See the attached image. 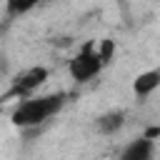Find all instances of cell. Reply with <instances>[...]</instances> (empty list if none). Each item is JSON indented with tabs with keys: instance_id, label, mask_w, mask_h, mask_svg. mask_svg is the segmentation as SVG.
<instances>
[{
	"instance_id": "1",
	"label": "cell",
	"mask_w": 160,
	"mask_h": 160,
	"mask_svg": "<svg viewBox=\"0 0 160 160\" xmlns=\"http://www.w3.org/2000/svg\"><path fill=\"white\" fill-rule=\"evenodd\" d=\"M65 98L62 95H40V98H28L25 102H20L12 112V122L18 128H40L42 122H48L60 108H62Z\"/></svg>"
},
{
	"instance_id": "2",
	"label": "cell",
	"mask_w": 160,
	"mask_h": 160,
	"mask_svg": "<svg viewBox=\"0 0 160 160\" xmlns=\"http://www.w3.org/2000/svg\"><path fill=\"white\" fill-rule=\"evenodd\" d=\"M100 68H102V60H100V55L88 45L85 50H80L72 60H70V75L78 80V82H85V80H90V78H95L98 72H100Z\"/></svg>"
},
{
	"instance_id": "3",
	"label": "cell",
	"mask_w": 160,
	"mask_h": 160,
	"mask_svg": "<svg viewBox=\"0 0 160 160\" xmlns=\"http://www.w3.org/2000/svg\"><path fill=\"white\" fill-rule=\"evenodd\" d=\"M48 78V70L45 68H30L25 70L22 75H18L10 85V90L5 92V98H28L32 90H38Z\"/></svg>"
},
{
	"instance_id": "4",
	"label": "cell",
	"mask_w": 160,
	"mask_h": 160,
	"mask_svg": "<svg viewBox=\"0 0 160 160\" xmlns=\"http://www.w3.org/2000/svg\"><path fill=\"white\" fill-rule=\"evenodd\" d=\"M158 85H160V70H148V72H140V75L135 78L132 90H135V95L145 98V95H150Z\"/></svg>"
},
{
	"instance_id": "5",
	"label": "cell",
	"mask_w": 160,
	"mask_h": 160,
	"mask_svg": "<svg viewBox=\"0 0 160 160\" xmlns=\"http://www.w3.org/2000/svg\"><path fill=\"white\" fill-rule=\"evenodd\" d=\"M152 155V142L150 138H140L135 142H130L125 150H122V160H148Z\"/></svg>"
},
{
	"instance_id": "6",
	"label": "cell",
	"mask_w": 160,
	"mask_h": 160,
	"mask_svg": "<svg viewBox=\"0 0 160 160\" xmlns=\"http://www.w3.org/2000/svg\"><path fill=\"white\" fill-rule=\"evenodd\" d=\"M122 120H125L122 112H108V115H102L98 120V130L105 132V135H110V132H115V130L122 128Z\"/></svg>"
},
{
	"instance_id": "7",
	"label": "cell",
	"mask_w": 160,
	"mask_h": 160,
	"mask_svg": "<svg viewBox=\"0 0 160 160\" xmlns=\"http://www.w3.org/2000/svg\"><path fill=\"white\" fill-rule=\"evenodd\" d=\"M38 2H40V0H5V5H8V15H22V12L32 10Z\"/></svg>"
},
{
	"instance_id": "8",
	"label": "cell",
	"mask_w": 160,
	"mask_h": 160,
	"mask_svg": "<svg viewBox=\"0 0 160 160\" xmlns=\"http://www.w3.org/2000/svg\"><path fill=\"white\" fill-rule=\"evenodd\" d=\"M98 55H100L102 65H105V62H110V55H112V42H110V40H102V45H100Z\"/></svg>"
}]
</instances>
